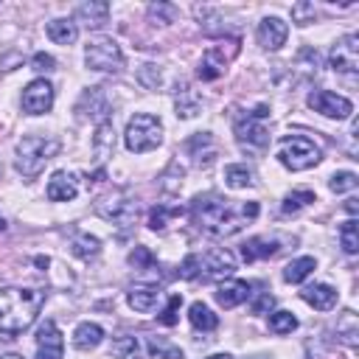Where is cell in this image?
Instances as JSON below:
<instances>
[{
	"label": "cell",
	"instance_id": "ac0fdd59",
	"mask_svg": "<svg viewBox=\"0 0 359 359\" xmlns=\"http://www.w3.org/2000/svg\"><path fill=\"white\" fill-rule=\"evenodd\" d=\"M126 300H129V306H132L137 314H151V311L157 309V303H160V289L151 286V283H135V286L129 289Z\"/></svg>",
	"mask_w": 359,
	"mask_h": 359
},
{
	"label": "cell",
	"instance_id": "603a6c76",
	"mask_svg": "<svg viewBox=\"0 0 359 359\" xmlns=\"http://www.w3.org/2000/svg\"><path fill=\"white\" fill-rule=\"evenodd\" d=\"M174 107H177V118H194V115H199L202 101H199V95L191 90V84L182 81V84H177Z\"/></svg>",
	"mask_w": 359,
	"mask_h": 359
},
{
	"label": "cell",
	"instance_id": "d6a6232c",
	"mask_svg": "<svg viewBox=\"0 0 359 359\" xmlns=\"http://www.w3.org/2000/svg\"><path fill=\"white\" fill-rule=\"evenodd\" d=\"M224 182L230 185V188H250L252 185V171L247 168V165H238V163H233V165H227L224 168Z\"/></svg>",
	"mask_w": 359,
	"mask_h": 359
},
{
	"label": "cell",
	"instance_id": "44dd1931",
	"mask_svg": "<svg viewBox=\"0 0 359 359\" xmlns=\"http://www.w3.org/2000/svg\"><path fill=\"white\" fill-rule=\"evenodd\" d=\"M280 252V241L278 238H269V236H255L250 238L244 247H241V258L250 264V261H258V258H272Z\"/></svg>",
	"mask_w": 359,
	"mask_h": 359
},
{
	"label": "cell",
	"instance_id": "b9f144b4",
	"mask_svg": "<svg viewBox=\"0 0 359 359\" xmlns=\"http://www.w3.org/2000/svg\"><path fill=\"white\" fill-rule=\"evenodd\" d=\"M292 20H294L297 25H311V22L317 20L314 3H294V6H292Z\"/></svg>",
	"mask_w": 359,
	"mask_h": 359
},
{
	"label": "cell",
	"instance_id": "1f68e13d",
	"mask_svg": "<svg viewBox=\"0 0 359 359\" xmlns=\"http://www.w3.org/2000/svg\"><path fill=\"white\" fill-rule=\"evenodd\" d=\"M314 199H317L314 191H292V194L283 196V202H280V213H283V216L297 213V210H303L306 205H311Z\"/></svg>",
	"mask_w": 359,
	"mask_h": 359
},
{
	"label": "cell",
	"instance_id": "f1b7e54d",
	"mask_svg": "<svg viewBox=\"0 0 359 359\" xmlns=\"http://www.w3.org/2000/svg\"><path fill=\"white\" fill-rule=\"evenodd\" d=\"M70 252L76 258H81V261H90V258H95L101 252V241L95 236H90V233H76L73 241H70Z\"/></svg>",
	"mask_w": 359,
	"mask_h": 359
},
{
	"label": "cell",
	"instance_id": "ab89813d",
	"mask_svg": "<svg viewBox=\"0 0 359 359\" xmlns=\"http://www.w3.org/2000/svg\"><path fill=\"white\" fill-rule=\"evenodd\" d=\"M356 182H359V177L353 174V171H337L334 177H331V191L334 194H345V191H353L356 188Z\"/></svg>",
	"mask_w": 359,
	"mask_h": 359
},
{
	"label": "cell",
	"instance_id": "4fadbf2b",
	"mask_svg": "<svg viewBox=\"0 0 359 359\" xmlns=\"http://www.w3.org/2000/svg\"><path fill=\"white\" fill-rule=\"evenodd\" d=\"M53 107V87L45 79H34L25 90H22V109L28 115H42Z\"/></svg>",
	"mask_w": 359,
	"mask_h": 359
},
{
	"label": "cell",
	"instance_id": "52a82bcc",
	"mask_svg": "<svg viewBox=\"0 0 359 359\" xmlns=\"http://www.w3.org/2000/svg\"><path fill=\"white\" fill-rule=\"evenodd\" d=\"M278 160L289 171H306V168H311V165H317L323 160V151H320V146L314 140H309L303 135H292V137L280 140Z\"/></svg>",
	"mask_w": 359,
	"mask_h": 359
},
{
	"label": "cell",
	"instance_id": "f35d334b",
	"mask_svg": "<svg viewBox=\"0 0 359 359\" xmlns=\"http://www.w3.org/2000/svg\"><path fill=\"white\" fill-rule=\"evenodd\" d=\"M137 79H140V84H143L146 90H157V87L163 84V76H160L157 65H151V62L140 65V70H137Z\"/></svg>",
	"mask_w": 359,
	"mask_h": 359
},
{
	"label": "cell",
	"instance_id": "ee69618b",
	"mask_svg": "<svg viewBox=\"0 0 359 359\" xmlns=\"http://www.w3.org/2000/svg\"><path fill=\"white\" fill-rule=\"evenodd\" d=\"M272 306H275V297H272L269 292H264L261 297H255V303H252V314H266Z\"/></svg>",
	"mask_w": 359,
	"mask_h": 359
},
{
	"label": "cell",
	"instance_id": "60d3db41",
	"mask_svg": "<svg viewBox=\"0 0 359 359\" xmlns=\"http://www.w3.org/2000/svg\"><path fill=\"white\" fill-rule=\"evenodd\" d=\"M129 264H132L135 269H154V266H157V258L151 255L149 247H135V250L129 252Z\"/></svg>",
	"mask_w": 359,
	"mask_h": 359
},
{
	"label": "cell",
	"instance_id": "7dc6e473",
	"mask_svg": "<svg viewBox=\"0 0 359 359\" xmlns=\"http://www.w3.org/2000/svg\"><path fill=\"white\" fill-rule=\"evenodd\" d=\"M208 359H233L230 353H213V356H208Z\"/></svg>",
	"mask_w": 359,
	"mask_h": 359
},
{
	"label": "cell",
	"instance_id": "c3c4849f",
	"mask_svg": "<svg viewBox=\"0 0 359 359\" xmlns=\"http://www.w3.org/2000/svg\"><path fill=\"white\" fill-rule=\"evenodd\" d=\"M0 359H22L20 353H6V356H0Z\"/></svg>",
	"mask_w": 359,
	"mask_h": 359
},
{
	"label": "cell",
	"instance_id": "ffe728a7",
	"mask_svg": "<svg viewBox=\"0 0 359 359\" xmlns=\"http://www.w3.org/2000/svg\"><path fill=\"white\" fill-rule=\"evenodd\" d=\"M300 297L309 303V306H314L317 311H331L334 306H337V289L334 286H328V283H314V286H306L303 292H300Z\"/></svg>",
	"mask_w": 359,
	"mask_h": 359
},
{
	"label": "cell",
	"instance_id": "7402d4cb",
	"mask_svg": "<svg viewBox=\"0 0 359 359\" xmlns=\"http://www.w3.org/2000/svg\"><path fill=\"white\" fill-rule=\"evenodd\" d=\"M76 20L84 22L87 28H101V25L109 20V3H104V0L81 3V6L76 8Z\"/></svg>",
	"mask_w": 359,
	"mask_h": 359
},
{
	"label": "cell",
	"instance_id": "8fae6325",
	"mask_svg": "<svg viewBox=\"0 0 359 359\" xmlns=\"http://www.w3.org/2000/svg\"><path fill=\"white\" fill-rule=\"evenodd\" d=\"M328 67L345 79H353L359 70V36L345 34L328 53Z\"/></svg>",
	"mask_w": 359,
	"mask_h": 359
},
{
	"label": "cell",
	"instance_id": "f6af8a7d",
	"mask_svg": "<svg viewBox=\"0 0 359 359\" xmlns=\"http://www.w3.org/2000/svg\"><path fill=\"white\" fill-rule=\"evenodd\" d=\"M34 67H36V70H45V73H48V70H53V67H56V59L39 50V53H34Z\"/></svg>",
	"mask_w": 359,
	"mask_h": 359
},
{
	"label": "cell",
	"instance_id": "30bf717a",
	"mask_svg": "<svg viewBox=\"0 0 359 359\" xmlns=\"http://www.w3.org/2000/svg\"><path fill=\"white\" fill-rule=\"evenodd\" d=\"M236 53H238V39H224V42L208 48V53L202 56V62H199V67H196V76H199L202 81L219 79V76L227 70V65L236 59Z\"/></svg>",
	"mask_w": 359,
	"mask_h": 359
},
{
	"label": "cell",
	"instance_id": "5b68a950",
	"mask_svg": "<svg viewBox=\"0 0 359 359\" xmlns=\"http://www.w3.org/2000/svg\"><path fill=\"white\" fill-rule=\"evenodd\" d=\"M269 115V109L261 104V107H255L252 112H247L244 118H236V123H233V135H236V143L247 151V154H264L266 151V146H269V132H266V126L261 123L264 118Z\"/></svg>",
	"mask_w": 359,
	"mask_h": 359
},
{
	"label": "cell",
	"instance_id": "9c48e42d",
	"mask_svg": "<svg viewBox=\"0 0 359 359\" xmlns=\"http://www.w3.org/2000/svg\"><path fill=\"white\" fill-rule=\"evenodd\" d=\"M95 213H98L101 219L112 222L118 230H129V227H135L140 208H137V202L129 199L126 194H112V196H101V199L95 202Z\"/></svg>",
	"mask_w": 359,
	"mask_h": 359
},
{
	"label": "cell",
	"instance_id": "7bdbcfd3",
	"mask_svg": "<svg viewBox=\"0 0 359 359\" xmlns=\"http://www.w3.org/2000/svg\"><path fill=\"white\" fill-rule=\"evenodd\" d=\"M180 306H182V297H180V294H171L165 311L160 314V323H163V325H174V323H177V311H180Z\"/></svg>",
	"mask_w": 359,
	"mask_h": 359
},
{
	"label": "cell",
	"instance_id": "9a60e30c",
	"mask_svg": "<svg viewBox=\"0 0 359 359\" xmlns=\"http://www.w3.org/2000/svg\"><path fill=\"white\" fill-rule=\"evenodd\" d=\"M255 36H258V45L264 50H278L286 42L289 28H286V22L280 17H264L258 22V28H255Z\"/></svg>",
	"mask_w": 359,
	"mask_h": 359
},
{
	"label": "cell",
	"instance_id": "e0dca14e",
	"mask_svg": "<svg viewBox=\"0 0 359 359\" xmlns=\"http://www.w3.org/2000/svg\"><path fill=\"white\" fill-rule=\"evenodd\" d=\"M79 194V180L70 171H56L48 180V199L50 202H70Z\"/></svg>",
	"mask_w": 359,
	"mask_h": 359
},
{
	"label": "cell",
	"instance_id": "e575fe53",
	"mask_svg": "<svg viewBox=\"0 0 359 359\" xmlns=\"http://www.w3.org/2000/svg\"><path fill=\"white\" fill-rule=\"evenodd\" d=\"M177 213H182V208L154 205V208H151V213H149V227H151L154 233H163V230L168 227V219H171V216H177Z\"/></svg>",
	"mask_w": 359,
	"mask_h": 359
},
{
	"label": "cell",
	"instance_id": "bcb514c9",
	"mask_svg": "<svg viewBox=\"0 0 359 359\" xmlns=\"http://www.w3.org/2000/svg\"><path fill=\"white\" fill-rule=\"evenodd\" d=\"M345 210L351 213V219L356 216V210H359V205H356V196H351V199H345Z\"/></svg>",
	"mask_w": 359,
	"mask_h": 359
},
{
	"label": "cell",
	"instance_id": "6da1fadb",
	"mask_svg": "<svg viewBox=\"0 0 359 359\" xmlns=\"http://www.w3.org/2000/svg\"><path fill=\"white\" fill-rule=\"evenodd\" d=\"M258 202H241L238 208L230 205V199L219 196V194H199L191 202V222L196 224V230L213 236V238H227L236 236L238 230H244L247 222H252L258 216Z\"/></svg>",
	"mask_w": 359,
	"mask_h": 359
},
{
	"label": "cell",
	"instance_id": "4316f807",
	"mask_svg": "<svg viewBox=\"0 0 359 359\" xmlns=\"http://www.w3.org/2000/svg\"><path fill=\"white\" fill-rule=\"evenodd\" d=\"M48 36H50V42H56V45H73L76 36H79V25H76L73 20H67V17L50 20V22H48Z\"/></svg>",
	"mask_w": 359,
	"mask_h": 359
},
{
	"label": "cell",
	"instance_id": "f546056e",
	"mask_svg": "<svg viewBox=\"0 0 359 359\" xmlns=\"http://www.w3.org/2000/svg\"><path fill=\"white\" fill-rule=\"evenodd\" d=\"M188 320H191V325H194L196 331H213V328L219 325V317H216L202 300L191 303V309H188Z\"/></svg>",
	"mask_w": 359,
	"mask_h": 359
},
{
	"label": "cell",
	"instance_id": "cb8c5ba5",
	"mask_svg": "<svg viewBox=\"0 0 359 359\" xmlns=\"http://www.w3.org/2000/svg\"><path fill=\"white\" fill-rule=\"evenodd\" d=\"M109 353H112L115 359H143V356H146V348H143L140 337H135V334H121L118 339H112Z\"/></svg>",
	"mask_w": 359,
	"mask_h": 359
},
{
	"label": "cell",
	"instance_id": "484cf974",
	"mask_svg": "<svg viewBox=\"0 0 359 359\" xmlns=\"http://www.w3.org/2000/svg\"><path fill=\"white\" fill-rule=\"evenodd\" d=\"M115 149V129H112V121H101L98 129H95V137H93V151H95V160H107Z\"/></svg>",
	"mask_w": 359,
	"mask_h": 359
},
{
	"label": "cell",
	"instance_id": "8992f818",
	"mask_svg": "<svg viewBox=\"0 0 359 359\" xmlns=\"http://www.w3.org/2000/svg\"><path fill=\"white\" fill-rule=\"evenodd\" d=\"M123 143L129 151L135 154H143V151H151L163 143V123L149 115V112H137L135 118H129L126 123V132H123Z\"/></svg>",
	"mask_w": 359,
	"mask_h": 359
},
{
	"label": "cell",
	"instance_id": "d4e9b609",
	"mask_svg": "<svg viewBox=\"0 0 359 359\" xmlns=\"http://www.w3.org/2000/svg\"><path fill=\"white\" fill-rule=\"evenodd\" d=\"M101 339H104V328L98 323H79L73 331V345L79 351H93L101 345Z\"/></svg>",
	"mask_w": 359,
	"mask_h": 359
},
{
	"label": "cell",
	"instance_id": "74e56055",
	"mask_svg": "<svg viewBox=\"0 0 359 359\" xmlns=\"http://www.w3.org/2000/svg\"><path fill=\"white\" fill-rule=\"evenodd\" d=\"M149 351L151 353H160L163 359H182V351L171 342H165L163 337H149Z\"/></svg>",
	"mask_w": 359,
	"mask_h": 359
},
{
	"label": "cell",
	"instance_id": "d6986e66",
	"mask_svg": "<svg viewBox=\"0 0 359 359\" xmlns=\"http://www.w3.org/2000/svg\"><path fill=\"white\" fill-rule=\"evenodd\" d=\"M247 297H250V283H247V280L230 278V280H224V283L216 289V303L224 306V309H236V306H241Z\"/></svg>",
	"mask_w": 359,
	"mask_h": 359
},
{
	"label": "cell",
	"instance_id": "277c9868",
	"mask_svg": "<svg viewBox=\"0 0 359 359\" xmlns=\"http://www.w3.org/2000/svg\"><path fill=\"white\" fill-rule=\"evenodd\" d=\"M59 149H62V143L53 135H25L17 143V160H14V165H17V171L22 177H36L45 168V163L59 154Z\"/></svg>",
	"mask_w": 359,
	"mask_h": 359
},
{
	"label": "cell",
	"instance_id": "7c38bea8",
	"mask_svg": "<svg viewBox=\"0 0 359 359\" xmlns=\"http://www.w3.org/2000/svg\"><path fill=\"white\" fill-rule=\"evenodd\" d=\"M309 107L325 118H334V121H345L351 112H353V104L345 98V95H337L331 90H314L309 95Z\"/></svg>",
	"mask_w": 359,
	"mask_h": 359
},
{
	"label": "cell",
	"instance_id": "d590c367",
	"mask_svg": "<svg viewBox=\"0 0 359 359\" xmlns=\"http://www.w3.org/2000/svg\"><path fill=\"white\" fill-rule=\"evenodd\" d=\"M294 328H297V317L292 311H275V314H269V331L272 334L283 337V334H292Z\"/></svg>",
	"mask_w": 359,
	"mask_h": 359
},
{
	"label": "cell",
	"instance_id": "836d02e7",
	"mask_svg": "<svg viewBox=\"0 0 359 359\" xmlns=\"http://www.w3.org/2000/svg\"><path fill=\"white\" fill-rule=\"evenodd\" d=\"M339 241H342V250L348 255H356L359 252V224H356V219H348L339 227Z\"/></svg>",
	"mask_w": 359,
	"mask_h": 359
},
{
	"label": "cell",
	"instance_id": "3957f363",
	"mask_svg": "<svg viewBox=\"0 0 359 359\" xmlns=\"http://www.w3.org/2000/svg\"><path fill=\"white\" fill-rule=\"evenodd\" d=\"M236 272V258L230 250H208V252H191L185 255V261L180 264V275L185 280H196V278H208V280H219V278H230Z\"/></svg>",
	"mask_w": 359,
	"mask_h": 359
},
{
	"label": "cell",
	"instance_id": "ba28073f",
	"mask_svg": "<svg viewBox=\"0 0 359 359\" xmlns=\"http://www.w3.org/2000/svg\"><path fill=\"white\" fill-rule=\"evenodd\" d=\"M84 62L90 70H98V73H121L123 50L112 36H93L84 48Z\"/></svg>",
	"mask_w": 359,
	"mask_h": 359
},
{
	"label": "cell",
	"instance_id": "4dcf8cb0",
	"mask_svg": "<svg viewBox=\"0 0 359 359\" xmlns=\"http://www.w3.org/2000/svg\"><path fill=\"white\" fill-rule=\"evenodd\" d=\"M356 337H359V323H356V314L353 311H345L339 320H337V339H342L345 345H356Z\"/></svg>",
	"mask_w": 359,
	"mask_h": 359
},
{
	"label": "cell",
	"instance_id": "2e32d148",
	"mask_svg": "<svg viewBox=\"0 0 359 359\" xmlns=\"http://www.w3.org/2000/svg\"><path fill=\"white\" fill-rule=\"evenodd\" d=\"M185 149H188V154L194 157V165H199V168H208V165L216 160V154H219L216 140H213L210 132H196V135H191L188 143H185Z\"/></svg>",
	"mask_w": 359,
	"mask_h": 359
},
{
	"label": "cell",
	"instance_id": "5bb4252c",
	"mask_svg": "<svg viewBox=\"0 0 359 359\" xmlns=\"http://www.w3.org/2000/svg\"><path fill=\"white\" fill-rule=\"evenodd\" d=\"M65 342L53 320H45L36 331V359H62Z\"/></svg>",
	"mask_w": 359,
	"mask_h": 359
},
{
	"label": "cell",
	"instance_id": "83f0119b",
	"mask_svg": "<svg viewBox=\"0 0 359 359\" xmlns=\"http://www.w3.org/2000/svg\"><path fill=\"white\" fill-rule=\"evenodd\" d=\"M314 269H317V261H314L311 255L294 258V261H289V264L283 266V280H286V283H303Z\"/></svg>",
	"mask_w": 359,
	"mask_h": 359
},
{
	"label": "cell",
	"instance_id": "8d00e7d4",
	"mask_svg": "<svg viewBox=\"0 0 359 359\" xmlns=\"http://www.w3.org/2000/svg\"><path fill=\"white\" fill-rule=\"evenodd\" d=\"M174 17H177V6H171V3H151L149 6V20L151 22L168 25V22H174Z\"/></svg>",
	"mask_w": 359,
	"mask_h": 359
},
{
	"label": "cell",
	"instance_id": "7a4b0ae2",
	"mask_svg": "<svg viewBox=\"0 0 359 359\" xmlns=\"http://www.w3.org/2000/svg\"><path fill=\"white\" fill-rule=\"evenodd\" d=\"M45 303V292L39 289H3L0 292V339H14L22 334L39 314Z\"/></svg>",
	"mask_w": 359,
	"mask_h": 359
}]
</instances>
